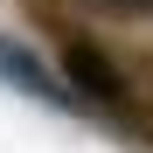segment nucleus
<instances>
[{"mask_svg":"<svg viewBox=\"0 0 153 153\" xmlns=\"http://www.w3.org/2000/svg\"><path fill=\"white\" fill-rule=\"evenodd\" d=\"M105 14H153V0H97Z\"/></svg>","mask_w":153,"mask_h":153,"instance_id":"f03ea898","label":"nucleus"},{"mask_svg":"<svg viewBox=\"0 0 153 153\" xmlns=\"http://www.w3.org/2000/svg\"><path fill=\"white\" fill-rule=\"evenodd\" d=\"M63 70H70V84L84 91V97H105V105H125V76L97 56L91 42H63Z\"/></svg>","mask_w":153,"mask_h":153,"instance_id":"f257e3e1","label":"nucleus"}]
</instances>
